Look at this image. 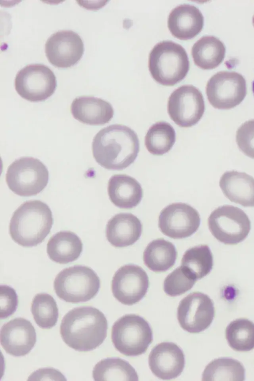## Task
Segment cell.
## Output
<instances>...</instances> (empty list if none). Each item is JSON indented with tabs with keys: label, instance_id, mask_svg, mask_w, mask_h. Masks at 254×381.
I'll return each instance as SVG.
<instances>
[{
	"label": "cell",
	"instance_id": "6da1fadb",
	"mask_svg": "<svg viewBox=\"0 0 254 381\" xmlns=\"http://www.w3.org/2000/svg\"><path fill=\"white\" fill-rule=\"evenodd\" d=\"M93 157L100 166L121 170L134 162L139 151L136 133L130 127L115 124L101 129L93 138Z\"/></svg>",
	"mask_w": 254,
	"mask_h": 381
},
{
	"label": "cell",
	"instance_id": "7a4b0ae2",
	"mask_svg": "<svg viewBox=\"0 0 254 381\" xmlns=\"http://www.w3.org/2000/svg\"><path fill=\"white\" fill-rule=\"evenodd\" d=\"M107 329L108 322L104 314L97 308L85 306L73 308L64 315L60 333L69 347L86 352L102 344Z\"/></svg>",
	"mask_w": 254,
	"mask_h": 381
},
{
	"label": "cell",
	"instance_id": "3957f363",
	"mask_svg": "<svg viewBox=\"0 0 254 381\" xmlns=\"http://www.w3.org/2000/svg\"><path fill=\"white\" fill-rule=\"evenodd\" d=\"M53 224L49 206L39 200L27 201L14 212L9 231L12 239L25 247L37 246L49 234Z\"/></svg>",
	"mask_w": 254,
	"mask_h": 381
},
{
	"label": "cell",
	"instance_id": "277c9868",
	"mask_svg": "<svg viewBox=\"0 0 254 381\" xmlns=\"http://www.w3.org/2000/svg\"><path fill=\"white\" fill-rule=\"evenodd\" d=\"M148 67L153 79L164 86H173L182 81L190 68L187 53L180 45L163 41L151 50Z\"/></svg>",
	"mask_w": 254,
	"mask_h": 381
},
{
	"label": "cell",
	"instance_id": "5b68a950",
	"mask_svg": "<svg viewBox=\"0 0 254 381\" xmlns=\"http://www.w3.org/2000/svg\"><path fill=\"white\" fill-rule=\"evenodd\" d=\"M100 287V278L90 267L74 265L62 270L54 281L56 294L71 303L85 302L93 298Z\"/></svg>",
	"mask_w": 254,
	"mask_h": 381
},
{
	"label": "cell",
	"instance_id": "8992f818",
	"mask_svg": "<svg viewBox=\"0 0 254 381\" xmlns=\"http://www.w3.org/2000/svg\"><path fill=\"white\" fill-rule=\"evenodd\" d=\"M112 342L121 353L136 356L144 353L153 340L152 331L148 322L134 314L125 315L114 323Z\"/></svg>",
	"mask_w": 254,
	"mask_h": 381
},
{
	"label": "cell",
	"instance_id": "52a82bcc",
	"mask_svg": "<svg viewBox=\"0 0 254 381\" xmlns=\"http://www.w3.org/2000/svg\"><path fill=\"white\" fill-rule=\"evenodd\" d=\"M49 172L39 160L31 157H21L8 167L5 180L9 189L21 196L35 195L47 186Z\"/></svg>",
	"mask_w": 254,
	"mask_h": 381
},
{
	"label": "cell",
	"instance_id": "ba28073f",
	"mask_svg": "<svg viewBox=\"0 0 254 381\" xmlns=\"http://www.w3.org/2000/svg\"><path fill=\"white\" fill-rule=\"evenodd\" d=\"M212 235L226 245H236L243 241L251 230V221L241 209L224 205L213 210L208 219Z\"/></svg>",
	"mask_w": 254,
	"mask_h": 381
},
{
	"label": "cell",
	"instance_id": "9c48e42d",
	"mask_svg": "<svg viewBox=\"0 0 254 381\" xmlns=\"http://www.w3.org/2000/svg\"><path fill=\"white\" fill-rule=\"evenodd\" d=\"M57 85L55 73L48 66L41 64L26 65L18 71L14 80L17 93L31 102L46 100L54 94Z\"/></svg>",
	"mask_w": 254,
	"mask_h": 381
},
{
	"label": "cell",
	"instance_id": "30bf717a",
	"mask_svg": "<svg viewBox=\"0 0 254 381\" xmlns=\"http://www.w3.org/2000/svg\"><path fill=\"white\" fill-rule=\"evenodd\" d=\"M206 93L210 104L218 109H230L240 104L247 94L244 77L235 71L216 73L208 81Z\"/></svg>",
	"mask_w": 254,
	"mask_h": 381
},
{
	"label": "cell",
	"instance_id": "8fae6325",
	"mask_svg": "<svg viewBox=\"0 0 254 381\" xmlns=\"http://www.w3.org/2000/svg\"><path fill=\"white\" fill-rule=\"evenodd\" d=\"M205 110L203 95L192 85H185L175 89L170 95L167 111L171 120L177 125L189 127L196 124Z\"/></svg>",
	"mask_w": 254,
	"mask_h": 381
},
{
	"label": "cell",
	"instance_id": "7c38bea8",
	"mask_svg": "<svg viewBox=\"0 0 254 381\" xmlns=\"http://www.w3.org/2000/svg\"><path fill=\"white\" fill-rule=\"evenodd\" d=\"M215 314L214 304L207 295L190 293L179 303L177 318L181 327L190 333H198L207 328Z\"/></svg>",
	"mask_w": 254,
	"mask_h": 381
},
{
	"label": "cell",
	"instance_id": "4fadbf2b",
	"mask_svg": "<svg viewBox=\"0 0 254 381\" xmlns=\"http://www.w3.org/2000/svg\"><path fill=\"white\" fill-rule=\"evenodd\" d=\"M200 223L197 211L184 203L168 205L162 209L158 219V226L161 232L173 239L190 236L197 230Z\"/></svg>",
	"mask_w": 254,
	"mask_h": 381
},
{
	"label": "cell",
	"instance_id": "5bb4252c",
	"mask_svg": "<svg viewBox=\"0 0 254 381\" xmlns=\"http://www.w3.org/2000/svg\"><path fill=\"white\" fill-rule=\"evenodd\" d=\"M148 286L146 272L135 264H127L118 269L111 285L114 297L126 305H132L140 301L146 294Z\"/></svg>",
	"mask_w": 254,
	"mask_h": 381
},
{
	"label": "cell",
	"instance_id": "9a60e30c",
	"mask_svg": "<svg viewBox=\"0 0 254 381\" xmlns=\"http://www.w3.org/2000/svg\"><path fill=\"white\" fill-rule=\"evenodd\" d=\"M84 50L82 39L71 30L58 31L52 34L45 43V54L49 62L59 68L75 65L82 58Z\"/></svg>",
	"mask_w": 254,
	"mask_h": 381
},
{
	"label": "cell",
	"instance_id": "2e32d148",
	"mask_svg": "<svg viewBox=\"0 0 254 381\" xmlns=\"http://www.w3.org/2000/svg\"><path fill=\"white\" fill-rule=\"evenodd\" d=\"M0 344L5 351L13 356L28 354L36 342V333L31 322L16 318L4 323L0 332Z\"/></svg>",
	"mask_w": 254,
	"mask_h": 381
},
{
	"label": "cell",
	"instance_id": "e0dca14e",
	"mask_svg": "<svg viewBox=\"0 0 254 381\" xmlns=\"http://www.w3.org/2000/svg\"><path fill=\"white\" fill-rule=\"evenodd\" d=\"M149 368L159 379L168 380L175 379L182 373L185 364L182 350L173 342H162L151 351L149 357Z\"/></svg>",
	"mask_w": 254,
	"mask_h": 381
},
{
	"label": "cell",
	"instance_id": "ac0fdd59",
	"mask_svg": "<svg viewBox=\"0 0 254 381\" xmlns=\"http://www.w3.org/2000/svg\"><path fill=\"white\" fill-rule=\"evenodd\" d=\"M203 16L195 6L184 4L174 8L168 18V27L175 37L189 40L198 35L202 30Z\"/></svg>",
	"mask_w": 254,
	"mask_h": 381
},
{
	"label": "cell",
	"instance_id": "d6986e66",
	"mask_svg": "<svg viewBox=\"0 0 254 381\" xmlns=\"http://www.w3.org/2000/svg\"><path fill=\"white\" fill-rule=\"evenodd\" d=\"M70 112L76 120L93 126L109 123L114 113L110 103L101 98L89 96L75 98L71 104Z\"/></svg>",
	"mask_w": 254,
	"mask_h": 381
},
{
	"label": "cell",
	"instance_id": "ffe728a7",
	"mask_svg": "<svg viewBox=\"0 0 254 381\" xmlns=\"http://www.w3.org/2000/svg\"><path fill=\"white\" fill-rule=\"evenodd\" d=\"M142 224L135 215L129 213L115 215L108 222L106 236L110 243L116 247L132 245L140 238Z\"/></svg>",
	"mask_w": 254,
	"mask_h": 381
},
{
	"label": "cell",
	"instance_id": "44dd1931",
	"mask_svg": "<svg viewBox=\"0 0 254 381\" xmlns=\"http://www.w3.org/2000/svg\"><path fill=\"white\" fill-rule=\"evenodd\" d=\"M219 186L225 196L244 207L254 206V178L244 172L232 171L221 177Z\"/></svg>",
	"mask_w": 254,
	"mask_h": 381
},
{
	"label": "cell",
	"instance_id": "7402d4cb",
	"mask_svg": "<svg viewBox=\"0 0 254 381\" xmlns=\"http://www.w3.org/2000/svg\"><path fill=\"white\" fill-rule=\"evenodd\" d=\"M108 193L114 205L125 209L137 206L143 197L142 189L138 182L125 174L115 175L110 178Z\"/></svg>",
	"mask_w": 254,
	"mask_h": 381
},
{
	"label": "cell",
	"instance_id": "603a6c76",
	"mask_svg": "<svg viewBox=\"0 0 254 381\" xmlns=\"http://www.w3.org/2000/svg\"><path fill=\"white\" fill-rule=\"evenodd\" d=\"M80 239L71 231H61L54 235L47 245L49 258L60 264H66L76 260L82 251Z\"/></svg>",
	"mask_w": 254,
	"mask_h": 381
},
{
	"label": "cell",
	"instance_id": "cb8c5ba5",
	"mask_svg": "<svg viewBox=\"0 0 254 381\" xmlns=\"http://www.w3.org/2000/svg\"><path fill=\"white\" fill-rule=\"evenodd\" d=\"M225 52L223 43L211 36L201 37L191 49L194 64L203 69H211L218 66L223 61Z\"/></svg>",
	"mask_w": 254,
	"mask_h": 381
},
{
	"label": "cell",
	"instance_id": "d4e9b609",
	"mask_svg": "<svg viewBox=\"0 0 254 381\" xmlns=\"http://www.w3.org/2000/svg\"><path fill=\"white\" fill-rule=\"evenodd\" d=\"M177 252L175 246L164 239L151 241L143 252L145 265L154 272H164L175 264Z\"/></svg>",
	"mask_w": 254,
	"mask_h": 381
},
{
	"label": "cell",
	"instance_id": "484cf974",
	"mask_svg": "<svg viewBox=\"0 0 254 381\" xmlns=\"http://www.w3.org/2000/svg\"><path fill=\"white\" fill-rule=\"evenodd\" d=\"M92 376L95 381H138L135 369L120 358H108L100 361L93 368Z\"/></svg>",
	"mask_w": 254,
	"mask_h": 381
},
{
	"label": "cell",
	"instance_id": "4316f807",
	"mask_svg": "<svg viewBox=\"0 0 254 381\" xmlns=\"http://www.w3.org/2000/svg\"><path fill=\"white\" fill-rule=\"evenodd\" d=\"M245 370L242 364L236 359L220 358L210 362L205 367L202 381H243Z\"/></svg>",
	"mask_w": 254,
	"mask_h": 381
},
{
	"label": "cell",
	"instance_id": "83f0119b",
	"mask_svg": "<svg viewBox=\"0 0 254 381\" xmlns=\"http://www.w3.org/2000/svg\"><path fill=\"white\" fill-rule=\"evenodd\" d=\"M181 266L196 280L207 275L213 267V255L209 247L200 245L192 247L184 254Z\"/></svg>",
	"mask_w": 254,
	"mask_h": 381
},
{
	"label": "cell",
	"instance_id": "f1b7e54d",
	"mask_svg": "<svg viewBox=\"0 0 254 381\" xmlns=\"http://www.w3.org/2000/svg\"><path fill=\"white\" fill-rule=\"evenodd\" d=\"M175 141V130L166 122H158L153 124L145 136V145L147 150L155 155H162L168 152Z\"/></svg>",
	"mask_w": 254,
	"mask_h": 381
},
{
	"label": "cell",
	"instance_id": "f546056e",
	"mask_svg": "<svg viewBox=\"0 0 254 381\" xmlns=\"http://www.w3.org/2000/svg\"><path fill=\"white\" fill-rule=\"evenodd\" d=\"M225 336L233 350L246 352L254 348V323L240 318L231 321L225 330Z\"/></svg>",
	"mask_w": 254,
	"mask_h": 381
},
{
	"label": "cell",
	"instance_id": "4dcf8cb0",
	"mask_svg": "<svg viewBox=\"0 0 254 381\" xmlns=\"http://www.w3.org/2000/svg\"><path fill=\"white\" fill-rule=\"evenodd\" d=\"M31 311L36 324L41 328L50 329L57 322L59 312L54 298L47 293H38L32 301Z\"/></svg>",
	"mask_w": 254,
	"mask_h": 381
},
{
	"label": "cell",
	"instance_id": "1f68e13d",
	"mask_svg": "<svg viewBox=\"0 0 254 381\" xmlns=\"http://www.w3.org/2000/svg\"><path fill=\"white\" fill-rule=\"evenodd\" d=\"M196 279L182 266L178 267L165 278L164 291L170 296L182 295L190 290L195 283Z\"/></svg>",
	"mask_w": 254,
	"mask_h": 381
},
{
	"label": "cell",
	"instance_id": "d6a6232c",
	"mask_svg": "<svg viewBox=\"0 0 254 381\" xmlns=\"http://www.w3.org/2000/svg\"><path fill=\"white\" fill-rule=\"evenodd\" d=\"M236 140L240 150L254 159V120L245 122L239 127Z\"/></svg>",
	"mask_w": 254,
	"mask_h": 381
},
{
	"label": "cell",
	"instance_id": "836d02e7",
	"mask_svg": "<svg viewBox=\"0 0 254 381\" xmlns=\"http://www.w3.org/2000/svg\"><path fill=\"white\" fill-rule=\"evenodd\" d=\"M18 304V296L15 290L7 285H0V318H6L12 315L16 311Z\"/></svg>",
	"mask_w": 254,
	"mask_h": 381
},
{
	"label": "cell",
	"instance_id": "e575fe53",
	"mask_svg": "<svg viewBox=\"0 0 254 381\" xmlns=\"http://www.w3.org/2000/svg\"><path fill=\"white\" fill-rule=\"evenodd\" d=\"M28 380H66L60 371L52 368L39 369L33 372Z\"/></svg>",
	"mask_w": 254,
	"mask_h": 381
},
{
	"label": "cell",
	"instance_id": "d590c367",
	"mask_svg": "<svg viewBox=\"0 0 254 381\" xmlns=\"http://www.w3.org/2000/svg\"><path fill=\"white\" fill-rule=\"evenodd\" d=\"M253 93L254 94V81L253 83Z\"/></svg>",
	"mask_w": 254,
	"mask_h": 381
},
{
	"label": "cell",
	"instance_id": "8d00e7d4",
	"mask_svg": "<svg viewBox=\"0 0 254 381\" xmlns=\"http://www.w3.org/2000/svg\"><path fill=\"white\" fill-rule=\"evenodd\" d=\"M253 24H254V16L253 17Z\"/></svg>",
	"mask_w": 254,
	"mask_h": 381
}]
</instances>
